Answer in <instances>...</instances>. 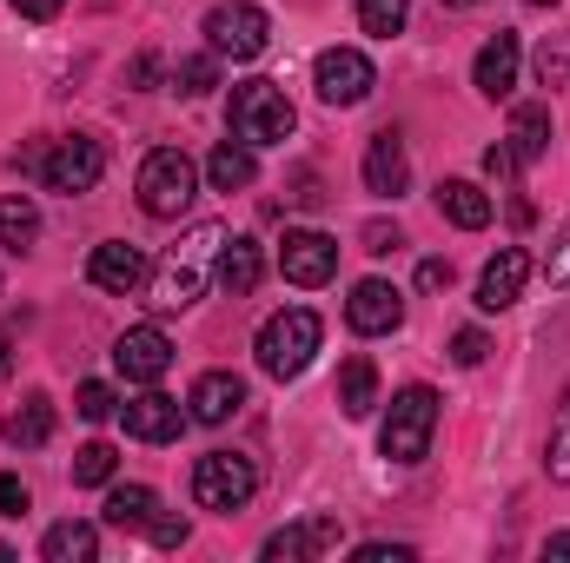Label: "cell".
<instances>
[{"label": "cell", "mask_w": 570, "mask_h": 563, "mask_svg": "<svg viewBox=\"0 0 570 563\" xmlns=\"http://www.w3.org/2000/svg\"><path fill=\"white\" fill-rule=\"evenodd\" d=\"M134 192H140L146 219H179V213L199 199V166H193V152H179V146H153V152L140 159Z\"/></svg>", "instance_id": "4"}, {"label": "cell", "mask_w": 570, "mask_h": 563, "mask_svg": "<svg viewBox=\"0 0 570 563\" xmlns=\"http://www.w3.org/2000/svg\"><path fill=\"white\" fill-rule=\"evenodd\" d=\"M279 273L285 285H325L332 273H338V239L332 233H312V226H298V233H285V246H279Z\"/></svg>", "instance_id": "13"}, {"label": "cell", "mask_w": 570, "mask_h": 563, "mask_svg": "<svg viewBox=\"0 0 570 563\" xmlns=\"http://www.w3.org/2000/svg\"><path fill=\"white\" fill-rule=\"evenodd\" d=\"M365 192H379V199H399L405 186H412V159H405V134L399 127H385V134H372L365 140Z\"/></svg>", "instance_id": "16"}, {"label": "cell", "mask_w": 570, "mask_h": 563, "mask_svg": "<svg viewBox=\"0 0 570 563\" xmlns=\"http://www.w3.org/2000/svg\"><path fill=\"white\" fill-rule=\"evenodd\" d=\"M186 531H193V524H186V517H166V511L146 524V537H153L159 551H179V544H186Z\"/></svg>", "instance_id": "36"}, {"label": "cell", "mask_w": 570, "mask_h": 563, "mask_svg": "<svg viewBox=\"0 0 570 563\" xmlns=\"http://www.w3.org/2000/svg\"><path fill=\"white\" fill-rule=\"evenodd\" d=\"M173 87H179L186 100H199V93H213V87H219V53L206 47V53H193V60H179V67H173Z\"/></svg>", "instance_id": "31"}, {"label": "cell", "mask_w": 570, "mask_h": 563, "mask_svg": "<svg viewBox=\"0 0 570 563\" xmlns=\"http://www.w3.org/2000/svg\"><path fill=\"white\" fill-rule=\"evenodd\" d=\"M531 7H558V0H531Z\"/></svg>", "instance_id": "49"}, {"label": "cell", "mask_w": 570, "mask_h": 563, "mask_svg": "<svg viewBox=\"0 0 570 563\" xmlns=\"http://www.w3.org/2000/svg\"><path fill=\"white\" fill-rule=\"evenodd\" d=\"M292 127H298V113H292V100L279 93V80H239L233 87V107H226V134L233 140H246L259 152V146L292 140Z\"/></svg>", "instance_id": "3"}, {"label": "cell", "mask_w": 570, "mask_h": 563, "mask_svg": "<svg viewBox=\"0 0 570 563\" xmlns=\"http://www.w3.org/2000/svg\"><path fill=\"white\" fill-rule=\"evenodd\" d=\"M544 471H551V484H570V392L551 418V437H544Z\"/></svg>", "instance_id": "32"}, {"label": "cell", "mask_w": 570, "mask_h": 563, "mask_svg": "<svg viewBox=\"0 0 570 563\" xmlns=\"http://www.w3.org/2000/svg\"><path fill=\"white\" fill-rule=\"evenodd\" d=\"M431 437H438V392H431V385L392 392V412L379 424V451H385L392 464H425Z\"/></svg>", "instance_id": "5"}, {"label": "cell", "mask_w": 570, "mask_h": 563, "mask_svg": "<svg viewBox=\"0 0 570 563\" xmlns=\"http://www.w3.org/2000/svg\"><path fill=\"white\" fill-rule=\"evenodd\" d=\"M153 517H159V497L146 484H114L100 504V524H114V531H146Z\"/></svg>", "instance_id": "26"}, {"label": "cell", "mask_w": 570, "mask_h": 563, "mask_svg": "<svg viewBox=\"0 0 570 563\" xmlns=\"http://www.w3.org/2000/svg\"><path fill=\"white\" fill-rule=\"evenodd\" d=\"M266 40H273V20H266V7H253V0H219V7L206 13V47H213L219 60H259Z\"/></svg>", "instance_id": "8"}, {"label": "cell", "mask_w": 570, "mask_h": 563, "mask_svg": "<svg viewBox=\"0 0 570 563\" xmlns=\"http://www.w3.org/2000/svg\"><path fill=\"white\" fill-rule=\"evenodd\" d=\"M318 338H325V325H318V312L312 305H285V312H273L266 325H259V372L266 378H279V385H292V378H305V365L318 358Z\"/></svg>", "instance_id": "2"}, {"label": "cell", "mask_w": 570, "mask_h": 563, "mask_svg": "<svg viewBox=\"0 0 570 563\" xmlns=\"http://www.w3.org/2000/svg\"><path fill=\"white\" fill-rule=\"evenodd\" d=\"M253 497H259V464H253L246 451H206V457L193 464V504H199V511L233 517V511H246Z\"/></svg>", "instance_id": "6"}, {"label": "cell", "mask_w": 570, "mask_h": 563, "mask_svg": "<svg viewBox=\"0 0 570 563\" xmlns=\"http://www.w3.org/2000/svg\"><path fill=\"white\" fill-rule=\"evenodd\" d=\"M438 7H478V0H438Z\"/></svg>", "instance_id": "47"}, {"label": "cell", "mask_w": 570, "mask_h": 563, "mask_svg": "<svg viewBox=\"0 0 570 563\" xmlns=\"http://www.w3.org/2000/svg\"><path fill=\"white\" fill-rule=\"evenodd\" d=\"M412 20V0H358V33L372 40H399Z\"/></svg>", "instance_id": "29"}, {"label": "cell", "mask_w": 570, "mask_h": 563, "mask_svg": "<svg viewBox=\"0 0 570 563\" xmlns=\"http://www.w3.org/2000/svg\"><path fill=\"white\" fill-rule=\"evenodd\" d=\"M352 557H358V563H412L419 551H412V544H385V537H379V544H358Z\"/></svg>", "instance_id": "39"}, {"label": "cell", "mask_w": 570, "mask_h": 563, "mask_svg": "<svg viewBox=\"0 0 570 563\" xmlns=\"http://www.w3.org/2000/svg\"><path fill=\"white\" fill-rule=\"evenodd\" d=\"M27 504H33L27 484H20L13 471H0V517H27Z\"/></svg>", "instance_id": "38"}, {"label": "cell", "mask_w": 570, "mask_h": 563, "mask_svg": "<svg viewBox=\"0 0 570 563\" xmlns=\"http://www.w3.org/2000/svg\"><path fill=\"white\" fill-rule=\"evenodd\" d=\"M0 437H7L13 451H40V444L53 437V398H47V392H27L20 412L0 424Z\"/></svg>", "instance_id": "23"}, {"label": "cell", "mask_w": 570, "mask_h": 563, "mask_svg": "<svg viewBox=\"0 0 570 563\" xmlns=\"http://www.w3.org/2000/svg\"><path fill=\"white\" fill-rule=\"evenodd\" d=\"M7 372H13V345H7V332H0V385H7Z\"/></svg>", "instance_id": "45"}, {"label": "cell", "mask_w": 570, "mask_h": 563, "mask_svg": "<svg viewBox=\"0 0 570 563\" xmlns=\"http://www.w3.org/2000/svg\"><path fill=\"white\" fill-rule=\"evenodd\" d=\"M40 557L47 563H94L100 557V524H80V517L53 524V531L40 537Z\"/></svg>", "instance_id": "27"}, {"label": "cell", "mask_w": 570, "mask_h": 563, "mask_svg": "<svg viewBox=\"0 0 570 563\" xmlns=\"http://www.w3.org/2000/svg\"><path fill=\"white\" fill-rule=\"evenodd\" d=\"M60 7H67V0H13V13H20V20H53Z\"/></svg>", "instance_id": "43"}, {"label": "cell", "mask_w": 570, "mask_h": 563, "mask_svg": "<svg viewBox=\"0 0 570 563\" xmlns=\"http://www.w3.org/2000/svg\"><path fill=\"white\" fill-rule=\"evenodd\" d=\"M120 424H127V437H140V444H173L193 418L179 412V398H166V392H153V385H146L140 398H127V405H120Z\"/></svg>", "instance_id": "17"}, {"label": "cell", "mask_w": 570, "mask_h": 563, "mask_svg": "<svg viewBox=\"0 0 570 563\" xmlns=\"http://www.w3.org/2000/svg\"><path fill=\"white\" fill-rule=\"evenodd\" d=\"M0 557H13V544H7V537H0Z\"/></svg>", "instance_id": "48"}, {"label": "cell", "mask_w": 570, "mask_h": 563, "mask_svg": "<svg viewBox=\"0 0 570 563\" xmlns=\"http://www.w3.org/2000/svg\"><path fill=\"white\" fill-rule=\"evenodd\" d=\"M114 365H120L127 385H159V378L173 372V338H166L159 325H127V332L114 338Z\"/></svg>", "instance_id": "12"}, {"label": "cell", "mask_w": 570, "mask_h": 563, "mask_svg": "<svg viewBox=\"0 0 570 563\" xmlns=\"http://www.w3.org/2000/svg\"><path fill=\"white\" fill-rule=\"evenodd\" d=\"M40 186L47 192H67V199H80V192H94L100 179H107V146L94 140V134H67V140H47L40 152Z\"/></svg>", "instance_id": "7"}, {"label": "cell", "mask_w": 570, "mask_h": 563, "mask_svg": "<svg viewBox=\"0 0 570 563\" xmlns=\"http://www.w3.org/2000/svg\"><path fill=\"white\" fill-rule=\"evenodd\" d=\"M33 239H40V206H33L27 192H7V199H0V246H7V253H27Z\"/></svg>", "instance_id": "28"}, {"label": "cell", "mask_w": 570, "mask_h": 563, "mask_svg": "<svg viewBox=\"0 0 570 563\" xmlns=\"http://www.w3.org/2000/svg\"><path fill=\"white\" fill-rule=\"evenodd\" d=\"M345 325H352L358 338H392V332L405 325V292L392 279H358L352 298H345Z\"/></svg>", "instance_id": "11"}, {"label": "cell", "mask_w": 570, "mask_h": 563, "mask_svg": "<svg viewBox=\"0 0 570 563\" xmlns=\"http://www.w3.org/2000/svg\"><path fill=\"white\" fill-rule=\"evenodd\" d=\"M544 279L570 285V219H564V233H558V246H551V259H544Z\"/></svg>", "instance_id": "40"}, {"label": "cell", "mask_w": 570, "mask_h": 563, "mask_svg": "<svg viewBox=\"0 0 570 563\" xmlns=\"http://www.w3.org/2000/svg\"><path fill=\"white\" fill-rule=\"evenodd\" d=\"M451 358H458L464 372H478V365L491 358V338H484L478 325H464V332H451Z\"/></svg>", "instance_id": "35"}, {"label": "cell", "mask_w": 570, "mask_h": 563, "mask_svg": "<svg viewBox=\"0 0 570 563\" xmlns=\"http://www.w3.org/2000/svg\"><path fill=\"white\" fill-rule=\"evenodd\" d=\"M544 557H570V531H564V537H551V544H544Z\"/></svg>", "instance_id": "46"}, {"label": "cell", "mask_w": 570, "mask_h": 563, "mask_svg": "<svg viewBox=\"0 0 570 563\" xmlns=\"http://www.w3.org/2000/svg\"><path fill=\"white\" fill-rule=\"evenodd\" d=\"M518 73H524V40L518 33H491L478 47V60H471V87L484 100H511L518 93Z\"/></svg>", "instance_id": "14"}, {"label": "cell", "mask_w": 570, "mask_h": 563, "mask_svg": "<svg viewBox=\"0 0 570 563\" xmlns=\"http://www.w3.org/2000/svg\"><path fill=\"white\" fill-rule=\"evenodd\" d=\"M73 412L87 424H107V418H120V398H114V385H80L73 392Z\"/></svg>", "instance_id": "34"}, {"label": "cell", "mask_w": 570, "mask_h": 563, "mask_svg": "<svg viewBox=\"0 0 570 563\" xmlns=\"http://www.w3.org/2000/svg\"><path fill=\"white\" fill-rule=\"evenodd\" d=\"M233 233L219 226V219H199L193 233H179V246H166V259L153 266V305L159 312H186V305H199L206 298V285L219 273V246H226Z\"/></svg>", "instance_id": "1"}, {"label": "cell", "mask_w": 570, "mask_h": 563, "mask_svg": "<svg viewBox=\"0 0 570 563\" xmlns=\"http://www.w3.org/2000/svg\"><path fill=\"white\" fill-rule=\"evenodd\" d=\"M114 471H120V451H114V444H100V437H94V444H80V451H73V484H87V491H94V484H114Z\"/></svg>", "instance_id": "30"}, {"label": "cell", "mask_w": 570, "mask_h": 563, "mask_svg": "<svg viewBox=\"0 0 570 563\" xmlns=\"http://www.w3.org/2000/svg\"><path fill=\"white\" fill-rule=\"evenodd\" d=\"M511 152H518V166H538L544 152H551V107L544 100H524L518 113H511Z\"/></svg>", "instance_id": "22"}, {"label": "cell", "mask_w": 570, "mask_h": 563, "mask_svg": "<svg viewBox=\"0 0 570 563\" xmlns=\"http://www.w3.org/2000/svg\"><path fill=\"white\" fill-rule=\"evenodd\" d=\"M538 80L544 87H570V33H551L538 47Z\"/></svg>", "instance_id": "33"}, {"label": "cell", "mask_w": 570, "mask_h": 563, "mask_svg": "<svg viewBox=\"0 0 570 563\" xmlns=\"http://www.w3.org/2000/svg\"><path fill=\"white\" fill-rule=\"evenodd\" d=\"M140 279H153V266H146L140 246H127V239H107V246H94V259H87V285H100V292L127 298Z\"/></svg>", "instance_id": "19"}, {"label": "cell", "mask_w": 570, "mask_h": 563, "mask_svg": "<svg viewBox=\"0 0 570 563\" xmlns=\"http://www.w3.org/2000/svg\"><path fill=\"white\" fill-rule=\"evenodd\" d=\"M246 412V378L239 372H199L186 392V418L193 424H226Z\"/></svg>", "instance_id": "18"}, {"label": "cell", "mask_w": 570, "mask_h": 563, "mask_svg": "<svg viewBox=\"0 0 570 563\" xmlns=\"http://www.w3.org/2000/svg\"><path fill=\"white\" fill-rule=\"evenodd\" d=\"M259 273H266L259 246H253V239H226V246H219V273H213V285L233 292V298H246V292L259 285Z\"/></svg>", "instance_id": "25"}, {"label": "cell", "mask_w": 570, "mask_h": 563, "mask_svg": "<svg viewBox=\"0 0 570 563\" xmlns=\"http://www.w3.org/2000/svg\"><path fill=\"white\" fill-rule=\"evenodd\" d=\"M451 279H458V273H451V259H425V266H419V292H444Z\"/></svg>", "instance_id": "41"}, {"label": "cell", "mask_w": 570, "mask_h": 563, "mask_svg": "<svg viewBox=\"0 0 570 563\" xmlns=\"http://www.w3.org/2000/svg\"><path fill=\"white\" fill-rule=\"evenodd\" d=\"M206 179H213V192H246V186L259 179L253 146H246V140H219V146H213V159H206Z\"/></svg>", "instance_id": "24"}, {"label": "cell", "mask_w": 570, "mask_h": 563, "mask_svg": "<svg viewBox=\"0 0 570 563\" xmlns=\"http://www.w3.org/2000/svg\"><path fill=\"white\" fill-rule=\"evenodd\" d=\"M338 544H345L338 517H332V511H312V517H298V524L273 531V537L259 544V557L266 563H318V557H332Z\"/></svg>", "instance_id": "10"}, {"label": "cell", "mask_w": 570, "mask_h": 563, "mask_svg": "<svg viewBox=\"0 0 570 563\" xmlns=\"http://www.w3.org/2000/svg\"><path fill=\"white\" fill-rule=\"evenodd\" d=\"M484 172H491V179H511V172H518V152H511V146L498 140L491 152H484Z\"/></svg>", "instance_id": "42"}, {"label": "cell", "mask_w": 570, "mask_h": 563, "mask_svg": "<svg viewBox=\"0 0 570 563\" xmlns=\"http://www.w3.org/2000/svg\"><path fill=\"white\" fill-rule=\"evenodd\" d=\"M312 87H318L325 107H358V100H372L379 67H372L358 47H325V53L312 60Z\"/></svg>", "instance_id": "9"}, {"label": "cell", "mask_w": 570, "mask_h": 563, "mask_svg": "<svg viewBox=\"0 0 570 563\" xmlns=\"http://www.w3.org/2000/svg\"><path fill=\"white\" fill-rule=\"evenodd\" d=\"M438 213L464 233H484L491 226V192L471 186V179H438Z\"/></svg>", "instance_id": "20"}, {"label": "cell", "mask_w": 570, "mask_h": 563, "mask_svg": "<svg viewBox=\"0 0 570 563\" xmlns=\"http://www.w3.org/2000/svg\"><path fill=\"white\" fill-rule=\"evenodd\" d=\"M531 273L538 266H531L524 246H498V259H484V273H478V312H511L524 298Z\"/></svg>", "instance_id": "15"}, {"label": "cell", "mask_w": 570, "mask_h": 563, "mask_svg": "<svg viewBox=\"0 0 570 563\" xmlns=\"http://www.w3.org/2000/svg\"><path fill=\"white\" fill-rule=\"evenodd\" d=\"M372 405H379V365L365 352H352L338 365V412L345 418H372Z\"/></svg>", "instance_id": "21"}, {"label": "cell", "mask_w": 570, "mask_h": 563, "mask_svg": "<svg viewBox=\"0 0 570 563\" xmlns=\"http://www.w3.org/2000/svg\"><path fill=\"white\" fill-rule=\"evenodd\" d=\"M127 80H134V87H153V80H159V60H153V53H140V60L127 67Z\"/></svg>", "instance_id": "44"}, {"label": "cell", "mask_w": 570, "mask_h": 563, "mask_svg": "<svg viewBox=\"0 0 570 563\" xmlns=\"http://www.w3.org/2000/svg\"><path fill=\"white\" fill-rule=\"evenodd\" d=\"M358 239H365V253H379V259H385V253H399V246H405V233H399V226H385V219H372V226H365V233H358Z\"/></svg>", "instance_id": "37"}]
</instances>
